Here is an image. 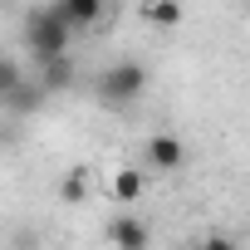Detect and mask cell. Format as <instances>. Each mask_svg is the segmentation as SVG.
Segmentation results:
<instances>
[{"label":"cell","mask_w":250,"mask_h":250,"mask_svg":"<svg viewBox=\"0 0 250 250\" xmlns=\"http://www.w3.org/2000/svg\"><path fill=\"white\" fill-rule=\"evenodd\" d=\"M69 40H74V30H69V20L54 5L30 10V20H25V49H30L35 64L40 59H54V54H69Z\"/></svg>","instance_id":"obj_1"},{"label":"cell","mask_w":250,"mask_h":250,"mask_svg":"<svg viewBox=\"0 0 250 250\" xmlns=\"http://www.w3.org/2000/svg\"><path fill=\"white\" fill-rule=\"evenodd\" d=\"M108 240H113L118 250H143V245L152 240V230H147V221H138V216H113V221H108Z\"/></svg>","instance_id":"obj_5"},{"label":"cell","mask_w":250,"mask_h":250,"mask_svg":"<svg viewBox=\"0 0 250 250\" xmlns=\"http://www.w3.org/2000/svg\"><path fill=\"white\" fill-rule=\"evenodd\" d=\"M44 93H64L74 83V59L69 54H54V59H40V79H35Z\"/></svg>","instance_id":"obj_6"},{"label":"cell","mask_w":250,"mask_h":250,"mask_svg":"<svg viewBox=\"0 0 250 250\" xmlns=\"http://www.w3.org/2000/svg\"><path fill=\"white\" fill-rule=\"evenodd\" d=\"M20 79H25V74H20V64H15L10 54H0V103L15 93V83H20Z\"/></svg>","instance_id":"obj_10"},{"label":"cell","mask_w":250,"mask_h":250,"mask_svg":"<svg viewBox=\"0 0 250 250\" xmlns=\"http://www.w3.org/2000/svg\"><path fill=\"white\" fill-rule=\"evenodd\" d=\"M83 191H88V172H83V167H74V172L64 177V196H69V201H79Z\"/></svg>","instance_id":"obj_11"},{"label":"cell","mask_w":250,"mask_h":250,"mask_svg":"<svg viewBox=\"0 0 250 250\" xmlns=\"http://www.w3.org/2000/svg\"><path fill=\"white\" fill-rule=\"evenodd\" d=\"M5 103H10L15 113H40V108H44V88H40V83H25V79H20V83H15V93H10Z\"/></svg>","instance_id":"obj_9"},{"label":"cell","mask_w":250,"mask_h":250,"mask_svg":"<svg viewBox=\"0 0 250 250\" xmlns=\"http://www.w3.org/2000/svg\"><path fill=\"white\" fill-rule=\"evenodd\" d=\"M143 191H147V177H143L138 167H118V172H113V196H118L123 206L143 201Z\"/></svg>","instance_id":"obj_8"},{"label":"cell","mask_w":250,"mask_h":250,"mask_svg":"<svg viewBox=\"0 0 250 250\" xmlns=\"http://www.w3.org/2000/svg\"><path fill=\"white\" fill-rule=\"evenodd\" d=\"M143 20L152 30H177L187 20V5H182V0H143Z\"/></svg>","instance_id":"obj_7"},{"label":"cell","mask_w":250,"mask_h":250,"mask_svg":"<svg viewBox=\"0 0 250 250\" xmlns=\"http://www.w3.org/2000/svg\"><path fill=\"white\" fill-rule=\"evenodd\" d=\"M93 88H98V103L128 108V103H138V98L147 93V69H143V64H133V59H123V64L103 69Z\"/></svg>","instance_id":"obj_2"},{"label":"cell","mask_w":250,"mask_h":250,"mask_svg":"<svg viewBox=\"0 0 250 250\" xmlns=\"http://www.w3.org/2000/svg\"><path fill=\"white\" fill-rule=\"evenodd\" d=\"M187 162V143L172 138V133H152L147 138V167L152 172H177Z\"/></svg>","instance_id":"obj_4"},{"label":"cell","mask_w":250,"mask_h":250,"mask_svg":"<svg viewBox=\"0 0 250 250\" xmlns=\"http://www.w3.org/2000/svg\"><path fill=\"white\" fill-rule=\"evenodd\" d=\"M64 20H69V30L79 35V30H93V25H103V15L113 10V0H59L54 5Z\"/></svg>","instance_id":"obj_3"}]
</instances>
